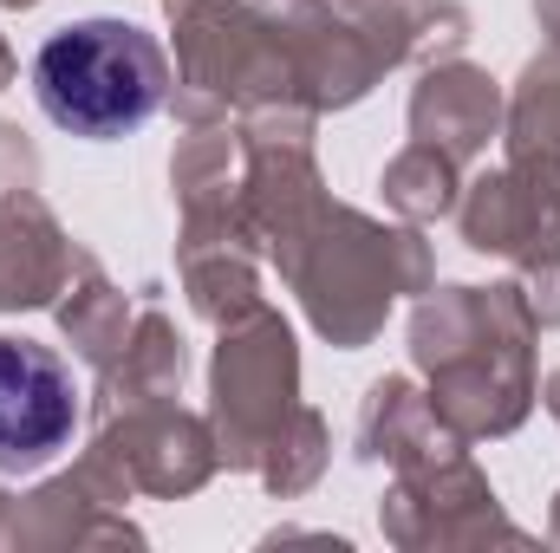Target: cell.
Listing matches in <instances>:
<instances>
[{
	"instance_id": "cell-1",
	"label": "cell",
	"mask_w": 560,
	"mask_h": 553,
	"mask_svg": "<svg viewBox=\"0 0 560 553\" xmlns=\"http://www.w3.org/2000/svg\"><path fill=\"white\" fill-rule=\"evenodd\" d=\"M33 92L46 118L72 138H125L163 105L170 66L163 46L131 20H66L39 59H33Z\"/></svg>"
},
{
	"instance_id": "cell-2",
	"label": "cell",
	"mask_w": 560,
	"mask_h": 553,
	"mask_svg": "<svg viewBox=\"0 0 560 553\" xmlns=\"http://www.w3.org/2000/svg\"><path fill=\"white\" fill-rule=\"evenodd\" d=\"M72 423H79L72 372L33 339H0V469L52 462Z\"/></svg>"
}]
</instances>
